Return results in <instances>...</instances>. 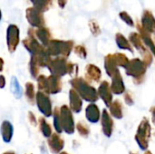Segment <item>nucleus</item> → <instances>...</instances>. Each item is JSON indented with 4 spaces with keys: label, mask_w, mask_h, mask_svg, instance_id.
Returning <instances> with one entry per match:
<instances>
[{
    "label": "nucleus",
    "mask_w": 155,
    "mask_h": 154,
    "mask_svg": "<svg viewBox=\"0 0 155 154\" xmlns=\"http://www.w3.org/2000/svg\"><path fill=\"white\" fill-rule=\"evenodd\" d=\"M10 89H11V92L12 93L14 94V96L16 98V99H20L22 97V94H23V90H22V87L17 80L16 77L13 76L11 78V83H10Z\"/></svg>",
    "instance_id": "27"
},
{
    "label": "nucleus",
    "mask_w": 155,
    "mask_h": 154,
    "mask_svg": "<svg viewBox=\"0 0 155 154\" xmlns=\"http://www.w3.org/2000/svg\"><path fill=\"white\" fill-rule=\"evenodd\" d=\"M4 69V60L0 57V73L3 71Z\"/></svg>",
    "instance_id": "43"
},
{
    "label": "nucleus",
    "mask_w": 155,
    "mask_h": 154,
    "mask_svg": "<svg viewBox=\"0 0 155 154\" xmlns=\"http://www.w3.org/2000/svg\"><path fill=\"white\" fill-rule=\"evenodd\" d=\"M29 72H30V74L31 76L34 78V79H36L39 75V71H40V66L38 64V63L36 62V60L33 57L30 58V62H29Z\"/></svg>",
    "instance_id": "31"
},
{
    "label": "nucleus",
    "mask_w": 155,
    "mask_h": 154,
    "mask_svg": "<svg viewBox=\"0 0 155 154\" xmlns=\"http://www.w3.org/2000/svg\"><path fill=\"white\" fill-rule=\"evenodd\" d=\"M150 113L152 114V122H153V123L155 125V105L153 106V107H151Z\"/></svg>",
    "instance_id": "41"
},
{
    "label": "nucleus",
    "mask_w": 155,
    "mask_h": 154,
    "mask_svg": "<svg viewBox=\"0 0 155 154\" xmlns=\"http://www.w3.org/2000/svg\"><path fill=\"white\" fill-rule=\"evenodd\" d=\"M115 42H116V44L117 46L122 49V50H127L131 53H134V49H133V46L131 44V43L129 42V40H127V38L120 34V33H117L116 35H115Z\"/></svg>",
    "instance_id": "25"
},
{
    "label": "nucleus",
    "mask_w": 155,
    "mask_h": 154,
    "mask_svg": "<svg viewBox=\"0 0 155 154\" xmlns=\"http://www.w3.org/2000/svg\"><path fill=\"white\" fill-rule=\"evenodd\" d=\"M72 89H74L82 100H84L88 103H94L99 99L97 90L90 84L83 77H74L70 81Z\"/></svg>",
    "instance_id": "1"
},
{
    "label": "nucleus",
    "mask_w": 155,
    "mask_h": 154,
    "mask_svg": "<svg viewBox=\"0 0 155 154\" xmlns=\"http://www.w3.org/2000/svg\"><path fill=\"white\" fill-rule=\"evenodd\" d=\"M5 78L3 74H0V89L5 88Z\"/></svg>",
    "instance_id": "40"
},
{
    "label": "nucleus",
    "mask_w": 155,
    "mask_h": 154,
    "mask_svg": "<svg viewBox=\"0 0 155 154\" xmlns=\"http://www.w3.org/2000/svg\"><path fill=\"white\" fill-rule=\"evenodd\" d=\"M78 133L80 134V136L84 137V138H87L90 134V129L89 127L83 122H79L76 126H75Z\"/></svg>",
    "instance_id": "33"
},
{
    "label": "nucleus",
    "mask_w": 155,
    "mask_h": 154,
    "mask_svg": "<svg viewBox=\"0 0 155 154\" xmlns=\"http://www.w3.org/2000/svg\"><path fill=\"white\" fill-rule=\"evenodd\" d=\"M114 59H115V62H116V64L118 67H123V68H126L128 63H129V59L128 57L124 54H121V53H116V54H114Z\"/></svg>",
    "instance_id": "32"
},
{
    "label": "nucleus",
    "mask_w": 155,
    "mask_h": 154,
    "mask_svg": "<svg viewBox=\"0 0 155 154\" xmlns=\"http://www.w3.org/2000/svg\"><path fill=\"white\" fill-rule=\"evenodd\" d=\"M38 125H39L40 132L44 137L48 139L53 134L52 133V128H51L50 124L46 122V120L44 117H40L38 119Z\"/></svg>",
    "instance_id": "26"
},
{
    "label": "nucleus",
    "mask_w": 155,
    "mask_h": 154,
    "mask_svg": "<svg viewBox=\"0 0 155 154\" xmlns=\"http://www.w3.org/2000/svg\"><path fill=\"white\" fill-rule=\"evenodd\" d=\"M97 93H98V96L104 103L105 106L109 108L113 103V93L111 91L110 84L107 81H103L100 84L98 90H97Z\"/></svg>",
    "instance_id": "12"
},
{
    "label": "nucleus",
    "mask_w": 155,
    "mask_h": 154,
    "mask_svg": "<svg viewBox=\"0 0 155 154\" xmlns=\"http://www.w3.org/2000/svg\"><path fill=\"white\" fill-rule=\"evenodd\" d=\"M124 102H125V103L127 105H129V106L134 105V96H133V94H132L131 92H129V91L126 92L125 91V93H124Z\"/></svg>",
    "instance_id": "38"
},
{
    "label": "nucleus",
    "mask_w": 155,
    "mask_h": 154,
    "mask_svg": "<svg viewBox=\"0 0 155 154\" xmlns=\"http://www.w3.org/2000/svg\"><path fill=\"white\" fill-rule=\"evenodd\" d=\"M48 70L51 74L62 77L65 74H77L78 65L67 61V58L64 57H55L52 58L50 63L47 65Z\"/></svg>",
    "instance_id": "2"
},
{
    "label": "nucleus",
    "mask_w": 155,
    "mask_h": 154,
    "mask_svg": "<svg viewBox=\"0 0 155 154\" xmlns=\"http://www.w3.org/2000/svg\"><path fill=\"white\" fill-rule=\"evenodd\" d=\"M119 16H120L121 19H122L124 23H126L128 25H130V26H134V22L133 18H132L126 12H121V13L119 14Z\"/></svg>",
    "instance_id": "37"
},
{
    "label": "nucleus",
    "mask_w": 155,
    "mask_h": 154,
    "mask_svg": "<svg viewBox=\"0 0 155 154\" xmlns=\"http://www.w3.org/2000/svg\"><path fill=\"white\" fill-rule=\"evenodd\" d=\"M110 87L112 93L115 95H121L125 93V85L121 73H118L112 77V84Z\"/></svg>",
    "instance_id": "17"
},
{
    "label": "nucleus",
    "mask_w": 155,
    "mask_h": 154,
    "mask_svg": "<svg viewBox=\"0 0 155 154\" xmlns=\"http://www.w3.org/2000/svg\"><path fill=\"white\" fill-rule=\"evenodd\" d=\"M25 97L27 102L30 104H34L35 102V85L31 82H27L25 84Z\"/></svg>",
    "instance_id": "28"
},
{
    "label": "nucleus",
    "mask_w": 155,
    "mask_h": 154,
    "mask_svg": "<svg viewBox=\"0 0 155 154\" xmlns=\"http://www.w3.org/2000/svg\"><path fill=\"white\" fill-rule=\"evenodd\" d=\"M142 28L148 34L155 33V18L150 11H144L143 14Z\"/></svg>",
    "instance_id": "18"
},
{
    "label": "nucleus",
    "mask_w": 155,
    "mask_h": 154,
    "mask_svg": "<svg viewBox=\"0 0 155 154\" xmlns=\"http://www.w3.org/2000/svg\"><path fill=\"white\" fill-rule=\"evenodd\" d=\"M1 136L5 143H9L12 141L14 134V128L9 121H4L1 124Z\"/></svg>",
    "instance_id": "22"
},
{
    "label": "nucleus",
    "mask_w": 155,
    "mask_h": 154,
    "mask_svg": "<svg viewBox=\"0 0 155 154\" xmlns=\"http://www.w3.org/2000/svg\"><path fill=\"white\" fill-rule=\"evenodd\" d=\"M48 147L51 152L54 154H58L62 152L64 146V142L58 133H53L47 140Z\"/></svg>",
    "instance_id": "13"
},
{
    "label": "nucleus",
    "mask_w": 155,
    "mask_h": 154,
    "mask_svg": "<svg viewBox=\"0 0 155 154\" xmlns=\"http://www.w3.org/2000/svg\"><path fill=\"white\" fill-rule=\"evenodd\" d=\"M59 154H69L68 152H61Z\"/></svg>",
    "instance_id": "46"
},
{
    "label": "nucleus",
    "mask_w": 155,
    "mask_h": 154,
    "mask_svg": "<svg viewBox=\"0 0 155 154\" xmlns=\"http://www.w3.org/2000/svg\"><path fill=\"white\" fill-rule=\"evenodd\" d=\"M89 27H90V30H91L92 34H93L94 36L100 34L101 29H100L98 24H97L94 20H91V21L89 22Z\"/></svg>",
    "instance_id": "36"
},
{
    "label": "nucleus",
    "mask_w": 155,
    "mask_h": 154,
    "mask_svg": "<svg viewBox=\"0 0 155 154\" xmlns=\"http://www.w3.org/2000/svg\"><path fill=\"white\" fill-rule=\"evenodd\" d=\"M28 120H29V122H30V123L32 124V125H36L37 124V122H36V118H35V114L32 113V112H29L28 113Z\"/></svg>",
    "instance_id": "39"
},
{
    "label": "nucleus",
    "mask_w": 155,
    "mask_h": 154,
    "mask_svg": "<svg viewBox=\"0 0 155 154\" xmlns=\"http://www.w3.org/2000/svg\"><path fill=\"white\" fill-rule=\"evenodd\" d=\"M102 78V72L98 66L93 64H89L85 67V80L90 82L99 83Z\"/></svg>",
    "instance_id": "15"
},
{
    "label": "nucleus",
    "mask_w": 155,
    "mask_h": 154,
    "mask_svg": "<svg viewBox=\"0 0 155 154\" xmlns=\"http://www.w3.org/2000/svg\"><path fill=\"white\" fill-rule=\"evenodd\" d=\"M109 113L115 119H123L124 117V106L121 101L115 100L112 103L109 107Z\"/></svg>",
    "instance_id": "23"
},
{
    "label": "nucleus",
    "mask_w": 155,
    "mask_h": 154,
    "mask_svg": "<svg viewBox=\"0 0 155 154\" xmlns=\"http://www.w3.org/2000/svg\"><path fill=\"white\" fill-rule=\"evenodd\" d=\"M47 94H57L62 91L63 84L61 77L51 74L47 77Z\"/></svg>",
    "instance_id": "14"
},
{
    "label": "nucleus",
    "mask_w": 155,
    "mask_h": 154,
    "mask_svg": "<svg viewBox=\"0 0 155 154\" xmlns=\"http://www.w3.org/2000/svg\"><path fill=\"white\" fill-rule=\"evenodd\" d=\"M148 66L140 58H134L129 61L126 68L125 74L133 78V82L136 85L142 84L145 80V75Z\"/></svg>",
    "instance_id": "3"
},
{
    "label": "nucleus",
    "mask_w": 155,
    "mask_h": 154,
    "mask_svg": "<svg viewBox=\"0 0 155 154\" xmlns=\"http://www.w3.org/2000/svg\"><path fill=\"white\" fill-rule=\"evenodd\" d=\"M36 80H37V87L39 92H43L47 94V83H46L47 77L41 74L36 78Z\"/></svg>",
    "instance_id": "34"
},
{
    "label": "nucleus",
    "mask_w": 155,
    "mask_h": 154,
    "mask_svg": "<svg viewBox=\"0 0 155 154\" xmlns=\"http://www.w3.org/2000/svg\"><path fill=\"white\" fill-rule=\"evenodd\" d=\"M35 36L37 39V41L45 47H46L49 44L50 41L52 40L51 33H50L49 29L46 28L45 26L40 27V28H37L36 30H35Z\"/></svg>",
    "instance_id": "21"
},
{
    "label": "nucleus",
    "mask_w": 155,
    "mask_h": 154,
    "mask_svg": "<svg viewBox=\"0 0 155 154\" xmlns=\"http://www.w3.org/2000/svg\"><path fill=\"white\" fill-rule=\"evenodd\" d=\"M85 117L91 123H97L101 119V112L95 103H90L85 109Z\"/></svg>",
    "instance_id": "20"
},
{
    "label": "nucleus",
    "mask_w": 155,
    "mask_h": 154,
    "mask_svg": "<svg viewBox=\"0 0 155 154\" xmlns=\"http://www.w3.org/2000/svg\"><path fill=\"white\" fill-rule=\"evenodd\" d=\"M76 55H78L82 59H85L87 57V51L84 45H76L74 49Z\"/></svg>",
    "instance_id": "35"
},
{
    "label": "nucleus",
    "mask_w": 155,
    "mask_h": 154,
    "mask_svg": "<svg viewBox=\"0 0 155 154\" xmlns=\"http://www.w3.org/2000/svg\"><path fill=\"white\" fill-rule=\"evenodd\" d=\"M104 69H105V72H106L107 75L109 77H111V78L114 75H115L116 74L120 73L119 67L116 64L114 54H109L104 57Z\"/></svg>",
    "instance_id": "19"
},
{
    "label": "nucleus",
    "mask_w": 155,
    "mask_h": 154,
    "mask_svg": "<svg viewBox=\"0 0 155 154\" xmlns=\"http://www.w3.org/2000/svg\"><path fill=\"white\" fill-rule=\"evenodd\" d=\"M100 121H101L102 131L104 135L107 138H110L113 135V132H114V121L107 110L105 109L103 110L101 113Z\"/></svg>",
    "instance_id": "11"
},
{
    "label": "nucleus",
    "mask_w": 155,
    "mask_h": 154,
    "mask_svg": "<svg viewBox=\"0 0 155 154\" xmlns=\"http://www.w3.org/2000/svg\"><path fill=\"white\" fill-rule=\"evenodd\" d=\"M31 2L33 3L34 7L41 13H45L52 5V0H31Z\"/></svg>",
    "instance_id": "29"
},
{
    "label": "nucleus",
    "mask_w": 155,
    "mask_h": 154,
    "mask_svg": "<svg viewBox=\"0 0 155 154\" xmlns=\"http://www.w3.org/2000/svg\"><path fill=\"white\" fill-rule=\"evenodd\" d=\"M69 106L70 110L75 113H79L83 108V100L74 89L69 91Z\"/></svg>",
    "instance_id": "16"
},
{
    "label": "nucleus",
    "mask_w": 155,
    "mask_h": 154,
    "mask_svg": "<svg viewBox=\"0 0 155 154\" xmlns=\"http://www.w3.org/2000/svg\"><path fill=\"white\" fill-rule=\"evenodd\" d=\"M130 154H137V153H134V152H130Z\"/></svg>",
    "instance_id": "48"
},
{
    "label": "nucleus",
    "mask_w": 155,
    "mask_h": 154,
    "mask_svg": "<svg viewBox=\"0 0 155 154\" xmlns=\"http://www.w3.org/2000/svg\"><path fill=\"white\" fill-rule=\"evenodd\" d=\"M1 17H2V13H1V10H0V20H1Z\"/></svg>",
    "instance_id": "47"
},
{
    "label": "nucleus",
    "mask_w": 155,
    "mask_h": 154,
    "mask_svg": "<svg viewBox=\"0 0 155 154\" xmlns=\"http://www.w3.org/2000/svg\"><path fill=\"white\" fill-rule=\"evenodd\" d=\"M151 136H152V127L150 124V121L148 120V118L143 117V119L139 123L137 132L134 136V140L142 151L145 152L148 150Z\"/></svg>",
    "instance_id": "5"
},
{
    "label": "nucleus",
    "mask_w": 155,
    "mask_h": 154,
    "mask_svg": "<svg viewBox=\"0 0 155 154\" xmlns=\"http://www.w3.org/2000/svg\"><path fill=\"white\" fill-rule=\"evenodd\" d=\"M25 15H26V19H27L28 23L33 27L40 28V27H44L45 26V18H44L43 13L38 11L34 6L33 7H29V8L26 9Z\"/></svg>",
    "instance_id": "10"
},
{
    "label": "nucleus",
    "mask_w": 155,
    "mask_h": 154,
    "mask_svg": "<svg viewBox=\"0 0 155 154\" xmlns=\"http://www.w3.org/2000/svg\"><path fill=\"white\" fill-rule=\"evenodd\" d=\"M53 118H54V126L58 134L63 133L62 125H61V121H60V108L55 107L54 110L53 111Z\"/></svg>",
    "instance_id": "30"
},
{
    "label": "nucleus",
    "mask_w": 155,
    "mask_h": 154,
    "mask_svg": "<svg viewBox=\"0 0 155 154\" xmlns=\"http://www.w3.org/2000/svg\"><path fill=\"white\" fill-rule=\"evenodd\" d=\"M19 41V28L15 25H9L6 30V44L10 53L16 50Z\"/></svg>",
    "instance_id": "9"
},
{
    "label": "nucleus",
    "mask_w": 155,
    "mask_h": 154,
    "mask_svg": "<svg viewBox=\"0 0 155 154\" xmlns=\"http://www.w3.org/2000/svg\"><path fill=\"white\" fill-rule=\"evenodd\" d=\"M57 2H58L59 6H60L61 8H64V7L65 6L66 3H67V0H57Z\"/></svg>",
    "instance_id": "42"
},
{
    "label": "nucleus",
    "mask_w": 155,
    "mask_h": 154,
    "mask_svg": "<svg viewBox=\"0 0 155 154\" xmlns=\"http://www.w3.org/2000/svg\"><path fill=\"white\" fill-rule=\"evenodd\" d=\"M153 42H154V44H155V38H154V41H153Z\"/></svg>",
    "instance_id": "49"
},
{
    "label": "nucleus",
    "mask_w": 155,
    "mask_h": 154,
    "mask_svg": "<svg viewBox=\"0 0 155 154\" xmlns=\"http://www.w3.org/2000/svg\"><path fill=\"white\" fill-rule=\"evenodd\" d=\"M129 42L132 45H134L136 50L142 54L143 61L145 63V64L149 67L153 64V54L149 51V49L145 46L144 43L143 42V39L138 33H131L129 35Z\"/></svg>",
    "instance_id": "6"
},
{
    "label": "nucleus",
    "mask_w": 155,
    "mask_h": 154,
    "mask_svg": "<svg viewBox=\"0 0 155 154\" xmlns=\"http://www.w3.org/2000/svg\"><path fill=\"white\" fill-rule=\"evenodd\" d=\"M74 42L71 40H51L49 44L45 47L49 56L67 58L71 54L74 48Z\"/></svg>",
    "instance_id": "4"
},
{
    "label": "nucleus",
    "mask_w": 155,
    "mask_h": 154,
    "mask_svg": "<svg viewBox=\"0 0 155 154\" xmlns=\"http://www.w3.org/2000/svg\"><path fill=\"white\" fill-rule=\"evenodd\" d=\"M60 121L63 132L67 134H73L74 133L75 124L73 112L67 105H62L60 107Z\"/></svg>",
    "instance_id": "7"
},
{
    "label": "nucleus",
    "mask_w": 155,
    "mask_h": 154,
    "mask_svg": "<svg viewBox=\"0 0 155 154\" xmlns=\"http://www.w3.org/2000/svg\"><path fill=\"white\" fill-rule=\"evenodd\" d=\"M144 154H153V153L151 151H148V150H147V151H145V152H144Z\"/></svg>",
    "instance_id": "45"
},
{
    "label": "nucleus",
    "mask_w": 155,
    "mask_h": 154,
    "mask_svg": "<svg viewBox=\"0 0 155 154\" xmlns=\"http://www.w3.org/2000/svg\"><path fill=\"white\" fill-rule=\"evenodd\" d=\"M138 30L140 32V35L143 39V42L144 43L145 46L149 49V51L152 53V54L155 57V44L153 40L152 39V37L150 36V34H148L147 32H145L141 25H138Z\"/></svg>",
    "instance_id": "24"
},
{
    "label": "nucleus",
    "mask_w": 155,
    "mask_h": 154,
    "mask_svg": "<svg viewBox=\"0 0 155 154\" xmlns=\"http://www.w3.org/2000/svg\"><path fill=\"white\" fill-rule=\"evenodd\" d=\"M2 154H15L14 152H4V153Z\"/></svg>",
    "instance_id": "44"
},
{
    "label": "nucleus",
    "mask_w": 155,
    "mask_h": 154,
    "mask_svg": "<svg viewBox=\"0 0 155 154\" xmlns=\"http://www.w3.org/2000/svg\"><path fill=\"white\" fill-rule=\"evenodd\" d=\"M35 103L37 105L38 110L44 116L51 117L53 115V108H52V102L48 94L43 92H37L35 93Z\"/></svg>",
    "instance_id": "8"
}]
</instances>
